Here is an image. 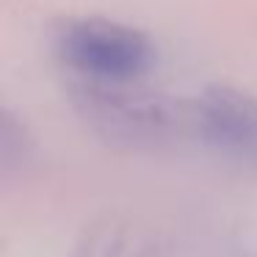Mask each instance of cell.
Segmentation results:
<instances>
[{
  "label": "cell",
  "instance_id": "6da1fadb",
  "mask_svg": "<svg viewBox=\"0 0 257 257\" xmlns=\"http://www.w3.org/2000/svg\"><path fill=\"white\" fill-rule=\"evenodd\" d=\"M72 100L83 122L108 144L127 150H163L194 141L191 100L136 89L133 83H86Z\"/></svg>",
  "mask_w": 257,
  "mask_h": 257
},
{
  "label": "cell",
  "instance_id": "7a4b0ae2",
  "mask_svg": "<svg viewBox=\"0 0 257 257\" xmlns=\"http://www.w3.org/2000/svg\"><path fill=\"white\" fill-rule=\"evenodd\" d=\"M56 45L61 61L86 83H133L155 61L144 34L108 20L69 23Z\"/></svg>",
  "mask_w": 257,
  "mask_h": 257
},
{
  "label": "cell",
  "instance_id": "3957f363",
  "mask_svg": "<svg viewBox=\"0 0 257 257\" xmlns=\"http://www.w3.org/2000/svg\"><path fill=\"white\" fill-rule=\"evenodd\" d=\"M194 141L240 166L257 169V97L232 86H207L196 100Z\"/></svg>",
  "mask_w": 257,
  "mask_h": 257
},
{
  "label": "cell",
  "instance_id": "277c9868",
  "mask_svg": "<svg viewBox=\"0 0 257 257\" xmlns=\"http://www.w3.org/2000/svg\"><path fill=\"white\" fill-rule=\"evenodd\" d=\"M158 240L147 227L136 221L108 218L86 235L80 257H155Z\"/></svg>",
  "mask_w": 257,
  "mask_h": 257
}]
</instances>
